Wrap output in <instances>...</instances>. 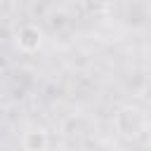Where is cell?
Returning <instances> with one entry per match:
<instances>
[{"label": "cell", "mask_w": 151, "mask_h": 151, "mask_svg": "<svg viewBox=\"0 0 151 151\" xmlns=\"http://www.w3.org/2000/svg\"><path fill=\"white\" fill-rule=\"evenodd\" d=\"M116 130L123 134V137H137L146 130V118L139 109H132V106H125L116 113Z\"/></svg>", "instance_id": "6da1fadb"}, {"label": "cell", "mask_w": 151, "mask_h": 151, "mask_svg": "<svg viewBox=\"0 0 151 151\" xmlns=\"http://www.w3.org/2000/svg\"><path fill=\"white\" fill-rule=\"evenodd\" d=\"M47 146H50V137L40 127L26 130L21 134V149L24 151H47Z\"/></svg>", "instance_id": "3957f363"}, {"label": "cell", "mask_w": 151, "mask_h": 151, "mask_svg": "<svg viewBox=\"0 0 151 151\" xmlns=\"http://www.w3.org/2000/svg\"><path fill=\"white\" fill-rule=\"evenodd\" d=\"M80 7H83V12H85V14L97 17V14H104V12H106L109 0H80Z\"/></svg>", "instance_id": "277c9868"}, {"label": "cell", "mask_w": 151, "mask_h": 151, "mask_svg": "<svg viewBox=\"0 0 151 151\" xmlns=\"http://www.w3.org/2000/svg\"><path fill=\"white\" fill-rule=\"evenodd\" d=\"M17 47L24 54H33L42 47V31L35 24H24L17 28Z\"/></svg>", "instance_id": "7a4b0ae2"}]
</instances>
